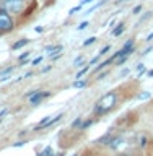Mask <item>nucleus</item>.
Here are the masks:
<instances>
[{"instance_id":"obj_33","label":"nucleus","mask_w":153,"mask_h":156,"mask_svg":"<svg viewBox=\"0 0 153 156\" xmlns=\"http://www.w3.org/2000/svg\"><path fill=\"white\" fill-rule=\"evenodd\" d=\"M73 156H78V154H73Z\"/></svg>"},{"instance_id":"obj_26","label":"nucleus","mask_w":153,"mask_h":156,"mask_svg":"<svg viewBox=\"0 0 153 156\" xmlns=\"http://www.w3.org/2000/svg\"><path fill=\"white\" fill-rule=\"evenodd\" d=\"M5 114H7V109H2V111H0V119H2Z\"/></svg>"},{"instance_id":"obj_2","label":"nucleus","mask_w":153,"mask_h":156,"mask_svg":"<svg viewBox=\"0 0 153 156\" xmlns=\"http://www.w3.org/2000/svg\"><path fill=\"white\" fill-rule=\"evenodd\" d=\"M0 5L8 13L20 15L24 10V7H26V0H0Z\"/></svg>"},{"instance_id":"obj_29","label":"nucleus","mask_w":153,"mask_h":156,"mask_svg":"<svg viewBox=\"0 0 153 156\" xmlns=\"http://www.w3.org/2000/svg\"><path fill=\"white\" fill-rule=\"evenodd\" d=\"M151 39H153V33H150L148 36H147V41H151Z\"/></svg>"},{"instance_id":"obj_1","label":"nucleus","mask_w":153,"mask_h":156,"mask_svg":"<svg viewBox=\"0 0 153 156\" xmlns=\"http://www.w3.org/2000/svg\"><path fill=\"white\" fill-rule=\"evenodd\" d=\"M116 104H117V93L116 91H109V93H106L104 96H101L100 99L96 101L95 109H93V114L95 115L107 114L111 109H114Z\"/></svg>"},{"instance_id":"obj_3","label":"nucleus","mask_w":153,"mask_h":156,"mask_svg":"<svg viewBox=\"0 0 153 156\" xmlns=\"http://www.w3.org/2000/svg\"><path fill=\"white\" fill-rule=\"evenodd\" d=\"M13 29V20L10 13L0 5V33H7Z\"/></svg>"},{"instance_id":"obj_28","label":"nucleus","mask_w":153,"mask_h":156,"mask_svg":"<svg viewBox=\"0 0 153 156\" xmlns=\"http://www.w3.org/2000/svg\"><path fill=\"white\" fill-rule=\"evenodd\" d=\"M93 0H82V5H86V3H91Z\"/></svg>"},{"instance_id":"obj_27","label":"nucleus","mask_w":153,"mask_h":156,"mask_svg":"<svg viewBox=\"0 0 153 156\" xmlns=\"http://www.w3.org/2000/svg\"><path fill=\"white\" fill-rule=\"evenodd\" d=\"M34 31H36V33H42V28L41 26H36V28H34Z\"/></svg>"},{"instance_id":"obj_17","label":"nucleus","mask_w":153,"mask_h":156,"mask_svg":"<svg viewBox=\"0 0 153 156\" xmlns=\"http://www.w3.org/2000/svg\"><path fill=\"white\" fill-rule=\"evenodd\" d=\"M88 26V21H83V23H80V26H78V31H83Z\"/></svg>"},{"instance_id":"obj_24","label":"nucleus","mask_w":153,"mask_h":156,"mask_svg":"<svg viewBox=\"0 0 153 156\" xmlns=\"http://www.w3.org/2000/svg\"><path fill=\"white\" fill-rule=\"evenodd\" d=\"M41 60H42V57H38V58H34V60H33V63H34V65H38V63H41Z\"/></svg>"},{"instance_id":"obj_13","label":"nucleus","mask_w":153,"mask_h":156,"mask_svg":"<svg viewBox=\"0 0 153 156\" xmlns=\"http://www.w3.org/2000/svg\"><path fill=\"white\" fill-rule=\"evenodd\" d=\"M80 125H82V117H77V119L72 122V127L75 129V127H80Z\"/></svg>"},{"instance_id":"obj_7","label":"nucleus","mask_w":153,"mask_h":156,"mask_svg":"<svg viewBox=\"0 0 153 156\" xmlns=\"http://www.w3.org/2000/svg\"><path fill=\"white\" fill-rule=\"evenodd\" d=\"M29 42V39H20L18 42H15L13 46H12V49L13 51H16V49H20V47H23V46H26V44Z\"/></svg>"},{"instance_id":"obj_11","label":"nucleus","mask_w":153,"mask_h":156,"mask_svg":"<svg viewBox=\"0 0 153 156\" xmlns=\"http://www.w3.org/2000/svg\"><path fill=\"white\" fill-rule=\"evenodd\" d=\"M88 70H90V65H88V67H85V68H82V70L78 72V73H77V78H82V76L85 75V73H86Z\"/></svg>"},{"instance_id":"obj_4","label":"nucleus","mask_w":153,"mask_h":156,"mask_svg":"<svg viewBox=\"0 0 153 156\" xmlns=\"http://www.w3.org/2000/svg\"><path fill=\"white\" fill-rule=\"evenodd\" d=\"M60 117H64L62 114H57V115H54L52 119H51V115H47V117H44V119L39 122V124L36 125V130H42V129H47V127H51V125H54L56 122H59L60 120Z\"/></svg>"},{"instance_id":"obj_6","label":"nucleus","mask_w":153,"mask_h":156,"mask_svg":"<svg viewBox=\"0 0 153 156\" xmlns=\"http://www.w3.org/2000/svg\"><path fill=\"white\" fill-rule=\"evenodd\" d=\"M60 51H62V46H60V44H57V46H49V47H46L47 55H56V54L60 52Z\"/></svg>"},{"instance_id":"obj_22","label":"nucleus","mask_w":153,"mask_h":156,"mask_svg":"<svg viewBox=\"0 0 153 156\" xmlns=\"http://www.w3.org/2000/svg\"><path fill=\"white\" fill-rule=\"evenodd\" d=\"M80 8H82V5H78V7H73V8H72L70 12H68V13H70V15H73L75 12H78V10H80Z\"/></svg>"},{"instance_id":"obj_9","label":"nucleus","mask_w":153,"mask_h":156,"mask_svg":"<svg viewBox=\"0 0 153 156\" xmlns=\"http://www.w3.org/2000/svg\"><path fill=\"white\" fill-rule=\"evenodd\" d=\"M86 85V81L85 80H77V81H73V88H83V86H85Z\"/></svg>"},{"instance_id":"obj_19","label":"nucleus","mask_w":153,"mask_h":156,"mask_svg":"<svg viewBox=\"0 0 153 156\" xmlns=\"http://www.w3.org/2000/svg\"><path fill=\"white\" fill-rule=\"evenodd\" d=\"M139 98H140V99H148V98H150V93H142Z\"/></svg>"},{"instance_id":"obj_30","label":"nucleus","mask_w":153,"mask_h":156,"mask_svg":"<svg viewBox=\"0 0 153 156\" xmlns=\"http://www.w3.org/2000/svg\"><path fill=\"white\" fill-rule=\"evenodd\" d=\"M122 2H126V0H116V3H122Z\"/></svg>"},{"instance_id":"obj_5","label":"nucleus","mask_w":153,"mask_h":156,"mask_svg":"<svg viewBox=\"0 0 153 156\" xmlns=\"http://www.w3.org/2000/svg\"><path fill=\"white\" fill-rule=\"evenodd\" d=\"M49 94H51V93H47V91H36L31 98H29V102H31V104H39V102L42 99H46Z\"/></svg>"},{"instance_id":"obj_14","label":"nucleus","mask_w":153,"mask_h":156,"mask_svg":"<svg viewBox=\"0 0 153 156\" xmlns=\"http://www.w3.org/2000/svg\"><path fill=\"white\" fill-rule=\"evenodd\" d=\"M101 57H103V54L100 52V54H98V55H96L95 58H91V60H90V65H95V63H98V60H100Z\"/></svg>"},{"instance_id":"obj_16","label":"nucleus","mask_w":153,"mask_h":156,"mask_svg":"<svg viewBox=\"0 0 153 156\" xmlns=\"http://www.w3.org/2000/svg\"><path fill=\"white\" fill-rule=\"evenodd\" d=\"M10 72H13V67H8V68H5V70L2 72V75H3V76H7Z\"/></svg>"},{"instance_id":"obj_25","label":"nucleus","mask_w":153,"mask_h":156,"mask_svg":"<svg viewBox=\"0 0 153 156\" xmlns=\"http://www.w3.org/2000/svg\"><path fill=\"white\" fill-rule=\"evenodd\" d=\"M24 143H26V141H18V143H15L13 146H15V148H18V146H23Z\"/></svg>"},{"instance_id":"obj_20","label":"nucleus","mask_w":153,"mask_h":156,"mask_svg":"<svg viewBox=\"0 0 153 156\" xmlns=\"http://www.w3.org/2000/svg\"><path fill=\"white\" fill-rule=\"evenodd\" d=\"M29 54H31V52H24V54H21V55H20V60H24V58H28Z\"/></svg>"},{"instance_id":"obj_21","label":"nucleus","mask_w":153,"mask_h":156,"mask_svg":"<svg viewBox=\"0 0 153 156\" xmlns=\"http://www.w3.org/2000/svg\"><path fill=\"white\" fill-rule=\"evenodd\" d=\"M140 10H142V5H137V7H135L134 10H132V13H134V15H137V13L140 12Z\"/></svg>"},{"instance_id":"obj_8","label":"nucleus","mask_w":153,"mask_h":156,"mask_svg":"<svg viewBox=\"0 0 153 156\" xmlns=\"http://www.w3.org/2000/svg\"><path fill=\"white\" fill-rule=\"evenodd\" d=\"M52 154H54L52 148H51V146H47V148H44V150L41 151V153L38 154V156H52Z\"/></svg>"},{"instance_id":"obj_18","label":"nucleus","mask_w":153,"mask_h":156,"mask_svg":"<svg viewBox=\"0 0 153 156\" xmlns=\"http://www.w3.org/2000/svg\"><path fill=\"white\" fill-rule=\"evenodd\" d=\"M109 49H111V46H109V44H107V46H104V47H103V49H101V51H100V52L103 54V55H104V54H106L107 51H109Z\"/></svg>"},{"instance_id":"obj_15","label":"nucleus","mask_w":153,"mask_h":156,"mask_svg":"<svg viewBox=\"0 0 153 156\" xmlns=\"http://www.w3.org/2000/svg\"><path fill=\"white\" fill-rule=\"evenodd\" d=\"M95 41H96V37H88V39H86V41H85V42H83V46H91V44H93V42H95Z\"/></svg>"},{"instance_id":"obj_31","label":"nucleus","mask_w":153,"mask_h":156,"mask_svg":"<svg viewBox=\"0 0 153 156\" xmlns=\"http://www.w3.org/2000/svg\"><path fill=\"white\" fill-rule=\"evenodd\" d=\"M148 76H153V70H150V72H148Z\"/></svg>"},{"instance_id":"obj_12","label":"nucleus","mask_w":153,"mask_h":156,"mask_svg":"<svg viewBox=\"0 0 153 156\" xmlns=\"http://www.w3.org/2000/svg\"><path fill=\"white\" fill-rule=\"evenodd\" d=\"M90 125H93V120H86V122H83V124L80 125V130H85V129H88Z\"/></svg>"},{"instance_id":"obj_10","label":"nucleus","mask_w":153,"mask_h":156,"mask_svg":"<svg viewBox=\"0 0 153 156\" xmlns=\"http://www.w3.org/2000/svg\"><path fill=\"white\" fill-rule=\"evenodd\" d=\"M122 31H124V24L121 23L119 26H117V29H114V31H112V34H114V36H121Z\"/></svg>"},{"instance_id":"obj_32","label":"nucleus","mask_w":153,"mask_h":156,"mask_svg":"<svg viewBox=\"0 0 153 156\" xmlns=\"http://www.w3.org/2000/svg\"><path fill=\"white\" fill-rule=\"evenodd\" d=\"M117 156H129V154H124V153H122V154H117Z\"/></svg>"},{"instance_id":"obj_23","label":"nucleus","mask_w":153,"mask_h":156,"mask_svg":"<svg viewBox=\"0 0 153 156\" xmlns=\"http://www.w3.org/2000/svg\"><path fill=\"white\" fill-rule=\"evenodd\" d=\"M129 73H130V70H129V68H124V70L121 72V76H126V75H129Z\"/></svg>"}]
</instances>
